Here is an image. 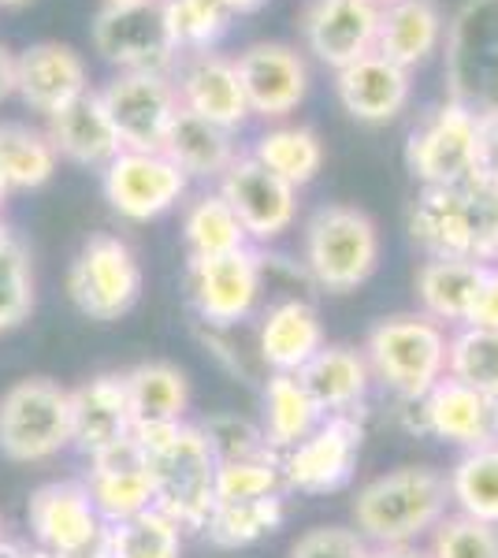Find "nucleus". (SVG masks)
<instances>
[{
    "mask_svg": "<svg viewBox=\"0 0 498 558\" xmlns=\"http://www.w3.org/2000/svg\"><path fill=\"white\" fill-rule=\"evenodd\" d=\"M131 439L153 473V507L179 521L183 533H202L216 507V454L197 425H138Z\"/></svg>",
    "mask_w": 498,
    "mask_h": 558,
    "instance_id": "1",
    "label": "nucleus"
},
{
    "mask_svg": "<svg viewBox=\"0 0 498 558\" xmlns=\"http://www.w3.org/2000/svg\"><path fill=\"white\" fill-rule=\"evenodd\" d=\"M405 223L428 257L498 265V183L473 175L458 186H421Z\"/></svg>",
    "mask_w": 498,
    "mask_h": 558,
    "instance_id": "2",
    "label": "nucleus"
},
{
    "mask_svg": "<svg viewBox=\"0 0 498 558\" xmlns=\"http://www.w3.org/2000/svg\"><path fill=\"white\" fill-rule=\"evenodd\" d=\"M447 476L432 465H402L361 484L350 514L368 547H410L432 536V529L447 518Z\"/></svg>",
    "mask_w": 498,
    "mask_h": 558,
    "instance_id": "3",
    "label": "nucleus"
},
{
    "mask_svg": "<svg viewBox=\"0 0 498 558\" xmlns=\"http://www.w3.org/2000/svg\"><path fill=\"white\" fill-rule=\"evenodd\" d=\"M450 331L424 313H394L373 324L365 354L373 384L391 391L398 402H421L447 376Z\"/></svg>",
    "mask_w": 498,
    "mask_h": 558,
    "instance_id": "4",
    "label": "nucleus"
},
{
    "mask_svg": "<svg viewBox=\"0 0 498 558\" xmlns=\"http://www.w3.org/2000/svg\"><path fill=\"white\" fill-rule=\"evenodd\" d=\"M379 242L376 220L357 205H320L302 235V265L309 279L328 294H350L376 276Z\"/></svg>",
    "mask_w": 498,
    "mask_h": 558,
    "instance_id": "5",
    "label": "nucleus"
},
{
    "mask_svg": "<svg viewBox=\"0 0 498 558\" xmlns=\"http://www.w3.org/2000/svg\"><path fill=\"white\" fill-rule=\"evenodd\" d=\"M442 41L447 101L476 120L498 116V0H465Z\"/></svg>",
    "mask_w": 498,
    "mask_h": 558,
    "instance_id": "6",
    "label": "nucleus"
},
{
    "mask_svg": "<svg viewBox=\"0 0 498 558\" xmlns=\"http://www.w3.org/2000/svg\"><path fill=\"white\" fill-rule=\"evenodd\" d=\"M71 447V391L31 376L0 395V454L12 462H49Z\"/></svg>",
    "mask_w": 498,
    "mask_h": 558,
    "instance_id": "7",
    "label": "nucleus"
},
{
    "mask_svg": "<svg viewBox=\"0 0 498 558\" xmlns=\"http://www.w3.org/2000/svg\"><path fill=\"white\" fill-rule=\"evenodd\" d=\"M142 265L120 235H94L83 242L68 268V294L89 320L112 324L142 299Z\"/></svg>",
    "mask_w": 498,
    "mask_h": 558,
    "instance_id": "8",
    "label": "nucleus"
},
{
    "mask_svg": "<svg viewBox=\"0 0 498 558\" xmlns=\"http://www.w3.org/2000/svg\"><path fill=\"white\" fill-rule=\"evenodd\" d=\"M94 49L105 64L123 71H160L171 75L179 64V49L171 41L165 0H131L105 4L94 20Z\"/></svg>",
    "mask_w": 498,
    "mask_h": 558,
    "instance_id": "9",
    "label": "nucleus"
},
{
    "mask_svg": "<svg viewBox=\"0 0 498 558\" xmlns=\"http://www.w3.org/2000/svg\"><path fill=\"white\" fill-rule=\"evenodd\" d=\"M190 305L208 328H239L250 320L265 294V257L242 246L223 257H202L186 265Z\"/></svg>",
    "mask_w": 498,
    "mask_h": 558,
    "instance_id": "10",
    "label": "nucleus"
},
{
    "mask_svg": "<svg viewBox=\"0 0 498 558\" xmlns=\"http://www.w3.org/2000/svg\"><path fill=\"white\" fill-rule=\"evenodd\" d=\"M34 547L49 558H94L105 547V518L97 514L83 481L41 484L26 502Z\"/></svg>",
    "mask_w": 498,
    "mask_h": 558,
    "instance_id": "11",
    "label": "nucleus"
},
{
    "mask_svg": "<svg viewBox=\"0 0 498 558\" xmlns=\"http://www.w3.org/2000/svg\"><path fill=\"white\" fill-rule=\"evenodd\" d=\"M361 444H365L361 413H331V417H324L302 444L279 454L287 492L331 495L347 488L353 470H357Z\"/></svg>",
    "mask_w": 498,
    "mask_h": 558,
    "instance_id": "12",
    "label": "nucleus"
},
{
    "mask_svg": "<svg viewBox=\"0 0 498 558\" xmlns=\"http://www.w3.org/2000/svg\"><path fill=\"white\" fill-rule=\"evenodd\" d=\"M105 101V112L120 134L123 149L157 153L165 149V138L179 116V89L175 78L160 71H123L105 89H97Z\"/></svg>",
    "mask_w": 498,
    "mask_h": 558,
    "instance_id": "13",
    "label": "nucleus"
},
{
    "mask_svg": "<svg viewBox=\"0 0 498 558\" xmlns=\"http://www.w3.org/2000/svg\"><path fill=\"white\" fill-rule=\"evenodd\" d=\"M479 120L454 101H442L410 134L405 165L421 186H458L476 175Z\"/></svg>",
    "mask_w": 498,
    "mask_h": 558,
    "instance_id": "14",
    "label": "nucleus"
},
{
    "mask_svg": "<svg viewBox=\"0 0 498 558\" xmlns=\"http://www.w3.org/2000/svg\"><path fill=\"white\" fill-rule=\"evenodd\" d=\"M190 179L179 165H171L165 153L120 149V157L101 172L105 202L116 216L131 223H149L157 216L175 209L186 197Z\"/></svg>",
    "mask_w": 498,
    "mask_h": 558,
    "instance_id": "15",
    "label": "nucleus"
},
{
    "mask_svg": "<svg viewBox=\"0 0 498 558\" xmlns=\"http://www.w3.org/2000/svg\"><path fill=\"white\" fill-rule=\"evenodd\" d=\"M216 183L250 242H276L297 223V191L250 153H239Z\"/></svg>",
    "mask_w": 498,
    "mask_h": 558,
    "instance_id": "16",
    "label": "nucleus"
},
{
    "mask_svg": "<svg viewBox=\"0 0 498 558\" xmlns=\"http://www.w3.org/2000/svg\"><path fill=\"white\" fill-rule=\"evenodd\" d=\"M234 68H239L242 89H246L250 116L287 120L309 94V64L294 45L257 41L234 57Z\"/></svg>",
    "mask_w": 498,
    "mask_h": 558,
    "instance_id": "17",
    "label": "nucleus"
},
{
    "mask_svg": "<svg viewBox=\"0 0 498 558\" xmlns=\"http://www.w3.org/2000/svg\"><path fill=\"white\" fill-rule=\"evenodd\" d=\"M302 41L324 68L342 71L376 52V0H309L302 12Z\"/></svg>",
    "mask_w": 498,
    "mask_h": 558,
    "instance_id": "18",
    "label": "nucleus"
},
{
    "mask_svg": "<svg viewBox=\"0 0 498 558\" xmlns=\"http://www.w3.org/2000/svg\"><path fill=\"white\" fill-rule=\"evenodd\" d=\"M179 105L186 112L202 116V120L216 123L223 131H239L250 120V105H246V89L239 83V68L231 57L208 49L183 57L179 64Z\"/></svg>",
    "mask_w": 498,
    "mask_h": 558,
    "instance_id": "19",
    "label": "nucleus"
},
{
    "mask_svg": "<svg viewBox=\"0 0 498 558\" xmlns=\"http://www.w3.org/2000/svg\"><path fill=\"white\" fill-rule=\"evenodd\" d=\"M131 402L123 373H101L71 391V447L97 458L131 439Z\"/></svg>",
    "mask_w": 498,
    "mask_h": 558,
    "instance_id": "20",
    "label": "nucleus"
},
{
    "mask_svg": "<svg viewBox=\"0 0 498 558\" xmlns=\"http://www.w3.org/2000/svg\"><path fill=\"white\" fill-rule=\"evenodd\" d=\"M89 89V68L71 45L38 41L15 57V94L26 108L52 116Z\"/></svg>",
    "mask_w": 498,
    "mask_h": 558,
    "instance_id": "21",
    "label": "nucleus"
},
{
    "mask_svg": "<svg viewBox=\"0 0 498 558\" xmlns=\"http://www.w3.org/2000/svg\"><path fill=\"white\" fill-rule=\"evenodd\" d=\"M83 484L89 499H94L97 514L105 518V525L153 510V473L134 439L89 458V473L83 476Z\"/></svg>",
    "mask_w": 498,
    "mask_h": 558,
    "instance_id": "22",
    "label": "nucleus"
},
{
    "mask_svg": "<svg viewBox=\"0 0 498 558\" xmlns=\"http://www.w3.org/2000/svg\"><path fill=\"white\" fill-rule=\"evenodd\" d=\"M324 347V320L313 302L279 299L260 313L257 357L268 373H302Z\"/></svg>",
    "mask_w": 498,
    "mask_h": 558,
    "instance_id": "23",
    "label": "nucleus"
},
{
    "mask_svg": "<svg viewBox=\"0 0 498 558\" xmlns=\"http://www.w3.org/2000/svg\"><path fill=\"white\" fill-rule=\"evenodd\" d=\"M335 97L357 123H391L413 97L410 71L391 64L379 52H368L357 64L335 71Z\"/></svg>",
    "mask_w": 498,
    "mask_h": 558,
    "instance_id": "24",
    "label": "nucleus"
},
{
    "mask_svg": "<svg viewBox=\"0 0 498 558\" xmlns=\"http://www.w3.org/2000/svg\"><path fill=\"white\" fill-rule=\"evenodd\" d=\"M413 407L421 413V428L428 436L442 439V444H454L469 451V447L495 439V402L487 395L473 391V387L450 380V376H442Z\"/></svg>",
    "mask_w": 498,
    "mask_h": 558,
    "instance_id": "25",
    "label": "nucleus"
},
{
    "mask_svg": "<svg viewBox=\"0 0 498 558\" xmlns=\"http://www.w3.org/2000/svg\"><path fill=\"white\" fill-rule=\"evenodd\" d=\"M49 142L57 146L63 160L78 168H105L120 157V134H116L112 120L105 112V101L97 89H86L83 97L68 101L49 116Z\"/></svg>",
    "mask_w": 498,
    "mask_h": 558,
    "instance_id": "26",
    "label": "nucleus"
},
{
    "mask_svg": "<svg viewBox=\"0 0 498 558\" xmlns=\"http://www.w3.org/2000/svg\"><path fill=\"white\" fill-rule=\"evenodd\" d=\"M442 38H447V23H442L436 0H387V4H379L376 52L391 64L405 71L428 64L442 49Z\"/></svg>",
    "mask_w": 498,
    "mask_h": 558,
    "instance_id": "27",
    "label": "nucleus"
},
{
    "mask_svg": "<svg viewBox=\"0 0 498 558\" xmlns=\"http://www.w3.org/2000/svg\"><path fill=\"white\" fill-rule=\"evenodd\" d=\"M484 272L487 265L469 257H428L416 268V302H421V313L439 320L442 328L447 324L461 328L469 320V313H473Z\"/></svg>",
    "mask_w": 498,
    "mask_h": 558,
    "instance_id": "28",
    "label": "nucleus"
},
{
    "mask_svg": "<svg viewBox=\"0 0 498 558\" xmlns=\"http://www.w3.org/2000/svg\"><path fill=\"white\" fill-rule=\"evenodd\" d=\"M297 376H302L305 391L313 395L324 417H331V413H361V402L368 399V387H373L365 354L342 343H328Z\"/></svg>",
    "mask_w": 498,
    "mask_h": 558,
    "instance_id": "29",
    "label": "nucleus"
},
{
    "mask_svg": "<svg viewBox=\"0 0 498 558\" xmlns=\"http://www.w3.org/2000/svg\"><path fill=\"white\" fill-rule=\"evenodd\" d=\"M324 413L313 402V395L305 391L297 373H268L265 391H260V432L265 444L276 454L291 451L294 444H302L309 432L320 425Z\"/></svg>",
    "mask_w": 498,
    "mask_h": 558,
    "instance_id": "30",
    "label": "nucleus"
},
{
    "mask_svg": "<svg viewBox=\"0 0 498 558\" xmlns=\"http://www.w3.org/2000/svg\"><path fill=\"white\" fill-rule=\"evenodd\" d=\"M131 421L138 425H183L190 410V380L171 362H142L123 373Z\"/></svg>",
    "mask_w": 498,
    "mask_h": 558,
    "instance_id": "31",
    "label": "nucleus"
},
{
    "mask_svg": "<svg viewBox=\"0 0 498 558\" xmlns=\"http://www.w3.org/2000/svg\"><path fill=\"white\" fill-rule=\"evenodd\" d=\"M160 153H165L171 165L183 168L186 179H220L231 168V160L239 157L234 131L216 128V123L186 112V108H179Z\"/></svg>",
    "mask_w": 498,
    "mask_h": 558,
    "instance_id": "32",
    "label": "nucleus"
},
{
    "mask_svg": "<svg viewBox=\"0 0 498 558\" xmlns=\"http://www.w3.org/2000/svg\"><path fill=\"white\" fill-rule=\"evenodd\" d=\"M250 157H257L268 172L287 179L294 191L309 186L324 172V142L305 123H276V128H268L257 138Z\"/></svg>",
    "mask_w": 498,
    "mask_h": 558,
    "instance_id": "33",
    "label": "nucleus"
},
{
    "mask_svg": "<svg viewBox=\"0 0 498 558\" xmlns=\"http://www.w3.org/2000/svg\"><path fill=\"white\" fill-rule=\"evenodd\" d=\"M450 507L461 518L484 521L498 529V439L469 447L447 473Z\"/></svg>",
    "mask_w": 498,
    "mask_h": 558,
    "instance_id": "34",
    "label": "nucleus"
},
{
    "mask_svg": "<svg viewBox=\"0 0 498 558\" xmlns=\"http://www.w3.org/2000/svg\"><path fill=\"white\" fill-rule=\"evenodd\" d=\"M287 521V495H268V499L246 502H216L202 533L208 544L220 551H242V547L260 544Z\"/></svg>",
    "mask_w": 498,
    "mask_h": 558,
    "instance_id": "35",
    "label": "nucleus"
},
{
    "mask_svg": "<svg viewBox=\"0 0 498 558\" xmlns=\"http://www.w3.org/2000/svg\"><path fill=\"white\" fill-rule=\"evenodd\" d=\"M60 153L45 131L26 123H0V179L8 191H38L57 175Z\"/></svg>",
    "mask_w": 498,
    "mask_h": 558,
    "instance_id": "36",
    "label": "nucleus"
},
{
    "mask_svg": "<svg viewBox=\"0 0 498 558\" xmlns=\"http://www.w3.org/2000/svg\"><path fill=\"white\" fill-rule=\"evenodd\" d=\"M183 242L190 260L223 257L242 246H253L246 228L239 223V216L231 213V205L223 202L220 191H208L190 202V209L183 216Z\"/></svg>",
    "mask_w": 498,
    "mask_h": 558,
    "instance_id": "37",
    "label": "nucleus"
},
{
    "mask_svg": "<svg viewBox=\"0 0 498 558\" xmlns=\"http://www.w3.org/2000/svg\"><path fill=\"white\" fill-rule=\"evenodd\" d=\"M101 551L105 558H183V529L153 507L108 525Z\"/></svg>",
    "mask_w": 498,
    "mask_h": 558,
    "instance_id": "38",
    "label": "nucleus"
},
{
    "mask_svg": "<svg viewBox=\"0 0 498 558\" xmlns=\"http://www.w3.org/2000/svg\"><path fill=\"white\" fill-rule=\"evenodd\" d=\"M447 376L498 402V331L458 328L447 350Z\"/></svg>",
    "mask_w": 498,
    "mask_h": 558,
    "instance_id": "39",
    "label": "nucleus"
},
{
    "mask_svg": "<svg viewBox=\"0 0 498 558\" xmlns=\"http://www.w3.org/2000/svg\"><path fill=\"white\" fill-rule=\"evenodd\" d=\"M165 20L179 57H194L216 49L231 26V12L220 0H165Z\"/></svg>",
    "mask_w": 498,
    "mask_h": 558,
    "instance_id": "40",
    "label": "nucleus"
},
{
    "mask_svg": "<svg viewBox=\"0 0 498 558\" xmlns=\"http://www.w3.org/2000/svg\"><path fill=\"white\" fill-rule=\"evenodd\" d=\"M268 495H287L279 454L234 458V462H216V502H246L268 499Z\"/></svg>",
    "mask_w": 498,
    "mask_h": 558,
    "instance_id": "41",
    "label": "nucleus"
},
{
    "mask_svg": "<svg viewBox=\"0 0 498 558\" xmlns=\"http://www.w3.org/2000/svg\"><path fill=\"white\" fill-rule=\"evenodd\" d=\"M34 310V272L23 242L0 250V331H12Z\"/></svg>",
    "mask_w": 498,
    "mask_h": 558,
    "instance_id": "42",
    "label": "nucleus"
},
{
    "mask_svg": "<svg viewBox=\"0 0 498 558\" xmlns=\"http://www.w3.org/2000/svg\"><path fill=\"white\" fill-rule=\"evenodd\" d=\"M428 558H498V529L473 518L447 514L432 529Z\"/></svg>",
    "mask_w": 498,
    "mask_h": 558,
    "instance_id": "43",
    "label": "nucleus"
},
{
    "mask_svg": "<svg viewBox=\"0 0 498 558\" xmlns=\"http://www.w3.org/2000/svg\"><path fill=\"white\" fill-rule=\"evenodd\" d=\"M202 436L208 439V451L216 454V462H234V458H257L268 454L271 447L265 444V432L253 421L239 417V413H212L202 421Z\"/></svg>",
    "mask_w": 498,
    "mask_h": 558,
    "instance_id": "44",
    "label": "nucleus"
},
{
    "mask_svg": "<svg viewBox=\"0 0 498 558\" xmlns=\"http://www.w3.org/2000/svg\"><path fill=\"white\" fill-rule=\"evenodd\" d=\"M373 547L357 536V529L347 525H320L309 529L305 536H297L287 558H368Z\"/></svg>",
    "mask_w": 498,
    "mask_h": 558,
    "instance_id": "45",
    "label": "nucleus"
},
{
    "mask_svg": "<svg viewBox=\"0 0 498 558\" xmlns=\"http://www.w3.org/2000/svg\"><path fill=\"white\" fill-rule=\"evenodd\" d=\"M465 324H469V328H491V331H498V265H487L484 283H479L473 313H469ZM465 324H461V328H465Z\"/></svg>",
    "mask_w": 498,
    "mask_h": 558,
    "instance_id": "46",
    "label": "nucleus"
},
{
    "mask_svg": "<svg viewBox=\"0 0 498 558\" xmlns=\"http://www.w3.org/2000/svg\"><path fill=\"white\" fill-rule=\"evenodd\" d=\"M476 179H484V183H498V116H487V120H479Z\"/></svg>",
    "mask_w": 498,
    "mask_h": 558,
    "instance_id": "47",
    "label": "nucleus"
},
{
    "mask_svg": "<svg viewBox=\"0 0 498 558\" xmlns=\"http://www.w3.org/2000/svg\"><path fill=\"white\" fill-rule=\"evenodd\" d=\"M15 94V57L0 45V101Z\"/></svg>",
    "mask_w": 498,
    "mask_h": 558,
    "instance_id": "48",
    "label": "nucleus"
},
{
    "mask_svg": "<svg viewBox=\"0 0 498 558\" xmlns=\"http://www.w3.org/2000/svg\"><path fill=\"white\" fill-rule=\"evenodd\" d=\"M0 558H49V555H41L38 547L15 544V539H0Z\"/></svg>",
    "mask_w": 498,
    "mask_h": 558,
    "instance_id": "49",
    "label": "nucleus"
},
{
    "mask_svg": "<svg viewBox=\"0 0 498 558\" xmlns=\"http://www.w3.org/2000/svg\"><path fill=\"white\" fill-rule=\"evenodd\" d=\"M368 558H428V551H421L416 544H410V547H373V555Z\"/></svg>",
    "mask_w": 498,
    "mask_h": 558,
    "instance_id": "50",
    "label": "nucleus"
},
{
    "mask_svg": "<svg viewBox=\"0 0 498 558\" xmlns=\"http://www.w3.org/2000/svg\"><path fill=\"white\" fill-rule=\"evenodd\" d=\"M220 4L234 15V12H257V8L265 4V0H220Z\"/></svg>",
    "mask_w": 498,
    "mask_h": 558,
    "instance_id": "51",
    "label": "nucleus"
},
{
    "mask_svg": "<svg viewBox=\"0 0 498 558\" xmlns=\"http://www.w3.org/2000/svg\"><path fill=\"white\" fill-rule=\"evenodd\" d=\"M12 242H15V235H12V231H8V223L0 220V250H8V246H12Z\"/></svg>",
    "mask_w": 498,
    "mask_h": 558,
    "instance_id": "52",
    "label": "nucleus"
},
{
    "mask_svg": "<svg viewBox=\"0 0 498 558\" xmlns=\"http://www.w3.org/2000/svg\"><path fill=\"white\" fill-rule=\"evenodd\" d=\"M23 4H31V0H0V8H23Z\"/></svg>",
    "mask_w": 498,
    "mask_h": 558,
    "instance_id": "53",
    "label": "nucleus"
},
{
    "mask_svg": "<svg viewBox=\"0 0 498 558\" xmlns=\"http://www.w3.org/2000/svg\"><path fill=\"white\" fill-rule=\"evenodd\" d=\"M8 194H12V191H8V186H4V179H0V209H4V202H8Z\"/></svg>",
    "mask_w": 498,
    "mask_h": 558,
    "instance_id": "54",
    "label": "nucleus"
},
{
    "mask_svg": "<svg viewBox=\"0 0 498 558\" xmlns=\"http://www.w3.org/2000/svg\"><path fill=\"white\" fill-rule=\"evenodd\" d=\"M495 439H498V402H495Z\"/></svg>",
    "mask_w": 498,
    "mask_h": 558,
    "instance_id": "55",
    "label": "nucleus"
},
{
    "mask_svg": "<svg viewBox=\"0 0 498 558\" xmlns=\"http://www.w3.org/2000/svg\"><path fill=\"white\" fill-rule=\"evenodd\" d=\"M105 4H131V0H105Z\"/></svg>",
    "mask_w": 498,
    "mask_h": 558,
    "instance_id": "56",
    "label": "nucleus"
},
{
    "mask_svg": "<svg viewBox=\"0 0 498 558\" xmlns=\"http://www.w3.org/2000/svg\"><path fill=\"white\" fill-rule=\"evenodd\" d=\"M376 4H387V0H376Z\"/></svg>",
    "mask_w": 498,
    "mask_h": 558,
    "instance_id": "57",
    "label": "nucleus"
},
{
    "mask_svg": "<svg viewBox=\"0 0 498 558\" xmlns=\"http://www.w3.org/2000/svg\"><path fill=\"white\" fill-rule=\"evenodd\" d=\"M0 539H4V529H0Z\"/></svg>",
    "mask_w": 498,
    "mask_h": 558,
    "instance_id": "58",
    "label": "nucleus"
},
{
    "mask_svg": "<svg viewBox=\"0 0 498 558\" xmlns=\"http://www.w3.org/2000/svg\"><path fill=\"white\" fill-rule=\"evenodd\" d=\"M94 558H105V551H101V555H94Z\"/></svg>",
    "mask_w": 498,
    "mask_h": 558,
    "instance_id": "59",
    "label": "nucleus"
}]
</instances>
